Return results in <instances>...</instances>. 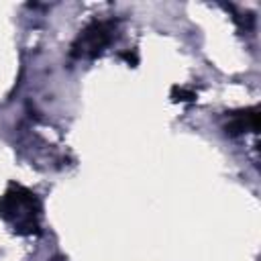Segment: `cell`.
Listing matches in <instances>:
<instances>
[{
    "mask_svg": "<svg viewBox=\"0 0 261 261\" xmlns=\"http://www.w3.org/2000/svg\"><path fill=\"white\" fill-rule=\"evenodd\" d=\"M0 214L14 224L18 232H31L37 228V216H39V202L35 194L27 192L24 188H14L12 192H6L0 202Z\"/></svg>",
    "mask_w": 261,
    "mask_h": 261,
    "instance_id": "6da1fadb",
    "label": "cell"
},
{
    "mask_svg": "<svg viewBox=\"0 0 261 261\" xmlns=\"http://www.w3.org/2000/svg\"><path fill=\"white\" fill-rule=\"evenodd\" d=\"M110 39H112V22L96 20L80 35L77 43L73 45V53L75 55H96L110 43Z\"/></svg>",
    "mask_w": 261,
    "mask_h": 261,
    "instance_id": "7a4b0ae2",
    "label": "cell"
},
{
    "mask_svg": "<svg viewBox=\"0 0 261 261\" xmlns=\"http://www.w3.org/2000/svg\"><path fill=\"white\" fill-rule=\"evenodd\" d=\"M257 126H259V114H257V110H245V112H241V114H237L234 118H232V122L226 126V130H230L232 135H237V133H243V130H257Z\"/></svg>",
    "mask_w": 261,
    "mask_h": 261,
    "instance_id": "3957f363",
    "label": "cell"
}]
</instances>
